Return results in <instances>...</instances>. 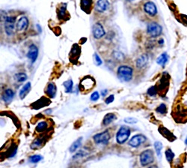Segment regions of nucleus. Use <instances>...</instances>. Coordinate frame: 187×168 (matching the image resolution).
Wrapping results in <instances>:
<instances>
[{"instance_id": "obj_1", "label": "nucleus", "mask_w": 187, "mask_h": 168, "mask_svg": "<svg viewBox=\"0 0 187 168\" xmlns=\"http://www.w3.org/2000/svg\"><path fill=\"white\" fill-rule=\"evenodd\" d=\"M118 77L123 82H128L133 78V70L128 65H121L118 69L117 71Z\"/></svg>"}, {"instance_id": "obj_2", "label": "nucleus", "mask_w": 187, "mask_h": 168, "mask_svg": "<svg viewBox=\"0 0 187 168\" xmlns=\"http://www.w3.org/2000/svg\"><path fill=\"white\" fill-rule=\"evenodd\" d=\"M154 161V153L151 149H147L140 155V163L143 167L148 166Z\"/></svg>"}, {"instance_id": "obj_3", "label": "nucleus", "mask_w": 187, "mask_h": 168, "mask_svg": "<svg viewBox=\"0 0 187 168\" xmlns=\"http://www.w3.org/2000/svg\"><path fill=\"white\" fill-rule=\"evenodd\" d=\"M130 135V130L127 126H121L117 132L116 141L118 144H123L128 140Z\"/></svg>"}, {"instance_id": "obj_4", "label": "nucleus", "mask_w": 187, "mask_h": 168, "mask_svg": "<svg viewBox=\"0 0 187 168\" xmlns=\"http://www.w3.org/2000/svg\"><path fill=\"white\" fill-rule=\"evenodd\" d=\"M95 85V80L90 76L85 77L79 84V90L82 92H88L93 89Z\"/></svg>"}, {"instance_id": "obj_5", "label": "nucleus", "mask_w": 187, "mask_h": 168, "mask_svg": "<svg viewBox=\"0 0 187 168\" xmlns=\"http://www.w3.org/2000/svg\"><path fill=\"white\" fill-rule=\"evenodd\" d=\"M147 32L151 37H158L163 32V28L157 23H148V26H147Z\"/></svg>"}, {"instance_id": "obj_6", "label": "nucleus", "mask_w": 187, "mask_h": 168, "mask_svg": "<svg viewBox=\"0 0 187 168\" xmlns=\"http://www.w3.org/2000/svg\"><path fill=\"white\" fill-rule=\"evenodd\" d=\"M15 23L16 17H7L5 20V31L8 36H11L14 34L15 29Z\"/></svg>"}, {"instance_id": "obj_7", "label": "nucleus", "mask_w": 187, "mask_h": 168, "mask_svg": "<svg viewBox=\"0 0 187 168\" xmlns=\"http://www.w3.org/2000/svg\"><path fill=\"white\" fill-rule=\"evenodd\" d=\"M110 137H110L109 132L108 131H105L101 133H99V134H95L93 137V139L96 144L106 145V144H108V141H109Z\"/></svg>"}, {"instance_id": "obj_8", "label": "nucleus", "mask_w": 187, "mask_h": 168, "mask_svg": "<svg viewBox=\"0 0 187 168\" xmlns=\"http://www.w3.org/2000/svg\"><path fill=\"white\" fill-rule=\"evenodd\" d=\"M146 140V137L143 134H137V135H135L134 137L130 139V140L129 141V145L134 148L138 147V146L144 144Z\"/></svg>"}, {"instance_id": "obj_9", "label": "nucleus", "mask_w": 187, "mask_h": 168, "mask_svg": "<svg viewBox=\"0 0 187 168\" xmlns=\"http://www.w3.org/2000/svg\"><path fill=\"white\" fill-rule=\"evenodd\" d=\"M92 32L94 37L96 38V39H100V38H103L105 35V34H106L103 26L100 23H97L94 25Z\"/></svg>"}, {"instance_id": "obj_10", "label": "nucleus", "mask_w": 187, "mask_h": 168, "mask_svg": "<svg viewBox=\"0 0 187 168\" xmlns=\"http://www.w3.org/2000/svg\"><path fill=\"white\" fill-rule=\"evenodd\" d=\"M144 10L147 14L151 17L155 16L157 14V8L153 2H147L146 3H145Z\"/></svg>"}, {"instance_id": "obj_11", "label": "nucleus", "mask_w": 187, "mask_h": 168, "mask_svg": "<svg viewBox=\"0 0 187 168\" xmlns=\"http://www.w3.org/2000/svg\"><path fill=\"white\" fill-rule=\"evenodd\" d=\"M109 7V2L108 0H97L95 5V10L97 12L103 13Z\"/></svg>"}, {"instance_id": "obj_12", "label": "nucleus", "mask_w": 187, "mask_h": 168, "mask_svg": "<svg viewBox=\"0 0 187 168\" xmlns=\"http://www.w3.org/2000/svg\"><path fill=\"white\" fill-rule=\"evenodd\" d=\"M38 56V48L35 44H31L29 47V51L27 53V57L31 60V63L36 61Z\"/></svg>"}, {"instance_id": "obj_13", "label": "nucleus", "mask_w": 187, "mask_h": 168, "mask_svg": "<svg viewBox=\"0 0 187 168\" xmlns=\"http://www.w3.org/2000/svg\"><path fill=\"white\" fill-rule=\"evenodd\" d=\"M80 54H81V49H80V47L77 44H73L72 50L71 51V54H70V59L71 62L77 61L79 59Z\"/></svg>"}, {"instance_id": "obj_14", "label": "nucleus", "mask_w": 187, "mask_h": 168, "mask_svg": "<svg viewBox=\"0 0 187 168\" xmlns=\"http://www.w3.org/2000/svg\"><path fill=\"white\" fill-rule=\"evenodd\" d=\"M29 26V20L27 17H21L16 23V30L18 32H23L26 30Z\"/></svg>"}, {"instance_id": "obj_15", "label": "nucleus", "mask_w": 187, "mask_h": 168, "mask_svg": "<svg viewBox=\"0 0 187 168\" xmlns=\"http://www.w3.org/2000/svg\"><path fill=\"white\" fill-rule=\"evenodd\" d=\"M148 59H149V57H148V54H144L140 56L136 60V67L139 69L145 68L146 65L148 64Z\"/></svg>"}, {"instance_id": "obj_16", "label": "nucleus", "mask_w": 187, "mask_h": 168, "mask_svg": "<svg viewBox=\"0 0 187 168\" xmlns=\"http://www.w3.org/2000/svg\"><path fill=\"white\" fill-rule=\"evenodd\" d=\"M14 92L12 89H8L5 90V92L2 94V100L6 103V104H9L11 102L13 99H14Z\"/></svg>"}, {"instance_id": "obj_17", "label": "nucleus", "mask_w": 187, "mask_h": 168, "mask_svg": "<svg viewBox=\"0 0 187 168\" xmlns=\"http://www.w3.org/2000/svg\"><path fill=\"white\" fill-rule=\"evenodd\" d=\"M56 92H57V87L54 83H50L48 84L47 88H46V93L50 99H53L56 96Z\"/></svg>"}, {"instance_id": "obj_18", "label": "nucleus", "mask_w": 187, "mask_h": 168, "mask_svg": "<svg viewBox=\"0 0 187 168\" xmlns=\"http://www.w3.org/2000/svg\"><path fill=\"white\" fill-rule=\"evenodd\" d=\"M93 0H81V8L86 13H90Z\"/></svg>"}, {"instance_id": "obj_19", "label": "nucleus", "mask_w": 187, "mask_h": 168, "mask_svg": "<svg viewBox=\"0 0 187 168\" xmlns=\"http://www.w3.org/2000/svg\"><path fill=\"white\" fill-rule=\"evenodd\" d=\"M30 89H31V83L29 82L26 85H24V86H23V88L20 89V98L21 99H25L26 96L28 95V93L30 92Z\"/></svg>"}, {"instance_id": "obj_20", "label": "nucleus", "mask_w": 187, "mask_h": 168, "mask_svg": "<svg viewBox=\"0 0 187 168\" xmlns=\"http://www.w3.org/2000/svg\"><path fill=\"white\" fill-rule=\"evenodd\" d=\"M116 118V116H115L114 114H107L104 116V118H103V124L104 125H108L110 123L112 122Z\"/></svg>"}, {"instance_id": "obj_21", "label": "nucleus", "mask_w": 187, "mask_h": 168, "mask_svg": "<svg viewBox=\"0 0 187 168\" xmlns=\"http://www.w3.org/2000/svg\"><path fill=\"white\" fill-rule=\"evenodd\" d=\"M168 60V56L167 55V54H166V53H164V54L160 55V56L157 58V59H156V63L160 65H162L163 67H164L165 65L166 64Z\"/></svg>"}, {"instance_id": "obj_22", "label": "nucleus", "mask_w": 187, "mask_h": 168, "mask_svg": "<svg viewBox=\"0 0 187 168\" xmlns=\"http://www.w3.org/2000/svg\"><path fill=\"white\" fill-rule=\"evenodd\" d=\"M66 8H67V4H62L61 7L59 8L58 11V16L59 19H64L66 17L67 12H66Z\"/></svg>"}, {"instance_id": "obj_23", "label": "nucleus", "mask_w": 187, "mask_h": 168, "mask_svg": "<svg viewBox=\"0 0 187 168\" xmlns=\"http://www.w3.org/2000/svg\"><path fill=\"white\" fill-rule=\"evenodd\" d=\"M82 137H79L78 138L77 140H76V141H75L74 143L71 145V147H70V152H76V150H77L78 148L80 146H81L82 144Z\"/></svg>"}, {"instance_id": "obj_24", "label": "nucleus", "mask_w": 187, "mask_h": 168, "mask_svg": "<svg viewBox=\"0 0 187 168\" xmlns=\"http://www.w3.org/2000/svg\"><path fill=\"white\" fill-rule=\"evenodd\" d=\"M27 78H28L27 75H26L25 73H23V72L17 73V74H16L14 75V79L19 83L24 82V81H26V80H27Z\"/></svg>"}, {"instance_id": "obj_25", "label": "nucleus", "mask_w": 187, "mask_h": 168, "mask_svg": "<svg viewBox=\"0 0 187 168\" xmlns=\"http://www.w3.org/2000/svg\"><path fill=\"white\" fill-rule=\"evenodd\" d=\"M63 86L65 87V92H71L73 90V83L72 80H68L65 81L63 83Z\"/></svg>"}, {"instance_id": "obj_26", "label": "nucleus", "mask_w": 187, "mask_h": 168, "mask_svg": "<svg viewBox=\"0 0 187 168\" xmlns=\"http://www.w3.org/2000/svg\"><path fill=\"white\" fill-rule=\"evenodd\" d=\"M43 144V140L41 138H37L36 140H35L34 142L31 144V149H39Z\"/></svg>"}, {"instance_id": "obj_27", "label": "nucleus", "mask_w": 187, "mask_h": 168, "mask_svg": "<svg viewBox=\"0 0 187 168\" xmlns=\"http://www.w3.org/2000/svg\"><path fill=\"white\" fill-rule=\"evenodd\" d=\"M47 126H48V125L46 122H41L38 123V125L36 126L35 131L38 133L42 132V131L46 130V129L47 128Z\"/></svg>"}, {"instance_id": "obj_28", "label": "nucleus", "mask_w": 187, "mask_h": 168, "mask_svg": "<svg viewBox=\"0 0 187 168\" xmlns=\"http://www.w3.org/2000/svg\"><path fill=\"white\" fill-rule=\"evenodd\" d=\"M112 56L114 59H116L117 61L121 62L124 59V55H123V53L120 52V51H115V52H113Z\"/></svg>"}, {"instance_id": "obj_29", "label": "nucleus", "mask_w": 187, "mask_h": 168, "mask_svg": "<svg viewBox=\"0 0 187 168\" xmlns=\"http://www.w3.org/2000/svg\"><path fill=\"white\" fill-rule=\"evenodd\" d=\"M154 148H155V149H156V154H157V155L160 157V156H161L162 149H163V144H162V143L159 142V141L155 142Z\"/></svg>"}, {"instance_id": "obj_30", "label": "nucleus", "mask_w": 187, "mask_h": 168, "mask_svg": "<svg viewBox=\"0 0 187 168\" xmlns=\"http://www.w3.org/2000/svg\"><path fill=\"white\" fill-rule=\"evenodd\" d=\"M166 157L168 162H171V161H172L174 157V152L171 151V149H168L166 151Z\"/></svg>"}, {"instance_id": "obj_31", "label": "nucleus", "mask_w": 187, "mask_h": 168, "mask_svg": "<svg viewBox=\"0 0 187 168\" xmlns=\"http://www.w3.org/2000/svg\"><path fill=\"white\" fill-rule=\"evenodd\" d=\"M43 159L42 156L39 155H31L29 158V161L31 163H38L41 161Z\"/></svg>"}, {"instance_id": "obj_32", "label": "nucleus", "mask_w": 187, "mask_h": 168, "mask_svg": "<svg viewBox=\"0 0 187 168\" xmlns=\"http://www.w3.org/2000/svg\"><path fill=\"white\" fill-rule=\"evenodd\" d=\"M156 112L159 113V114H166L167 109H166V104H160V105L157 107V109H156Z\"/></svg>"}, {"instance_id": "obj_33", "label": "nucleus", "mask_w": 187, "mask_h": 168, "mask_svg": "<svg viewBox=\"0 0 187 168\" xmlns=\"http://www.w3.org/2000/svg\"><path fill=\"white\" fill-rule=\"evenodd\" d=\"M157 91L158 90H157V89H156V86H151V88L148 89L147 93H148V95H150V96H155L156 94H157Z\"/></svg>"}, {"instance_id": "obj_34", "label": "nucleus", "mask_w": 187, "mask_h": 168, "mask_svg": "<svg viewBox=\"0 0 187 168\" xmlns=\"http://www.w3.org/2000/svg\"><path fill=\"white\" fill-rule=\"evenodd\" d=\"M86 155H87V152H85V151L82 149V150H80L79 152H77L74 156H73V159H79V158L84 157V156Z\"/></svg>"}, {"instance_id": "obj_35", "label": "nucleus", "mask_w": 187, "mask_h": 168, "mask_svg": "<svg viewBox=\"0 0 187 168\" xmlns=\"http://www.w3.org/2000/svg\"><path fill=\"white\" fill-rule=\"evenodd\" d=\"M124 122L127 124H135L137 122V119L133 117H127L124 119Z\"/></svg>"}, {"instance_id": "obj_36", "label": "nucleus", "mask_w": 187, "mask_h": 168, "mask_svg": "<svg viewBox=\"0 0 187 168\" xmlns=\"http://www.w3.org/2000/svg\"><path fill=\"white\" fill-rule=\"evenodd\" d=\"M94 62H95V63H96L97 65H98V66L101 65L102 60L101 58H100V56H98L97 54H95L94 55Z\"/></svg>"}, {"instance_id": "obj_37", "label": "nucleus", "mask_w": 187, "mask_h": 168, "mask_svg": "<svg viewBox=\"0 0 187 168\" xmlns=\"http://www.w3.org/2000/svg\"><path fill=\"white\" fill-rule=\"evenodd\" d=\"M100 99V95L97 92H94L92 93L91 96V100L93 101H97L98 99Z\"/></svg>"}, {"instance_id": "obj_38", "label": "nucleus", "mask_w": 187, "mask_h": 168, "mask_svg": "<svg viewBox=\"0 0 187 168\" xmlns=\"http://www.w3.org/2000/svg\"><path fill=\"white\" fill-rule=\"evenodd\" d=\"M114 99H115V97H114V95H112L108 96L107 99H106V104H110V103L113 102Z\"/></svg>"}, {"instance_id": "obj_39", "label": "nucleus", "mask_w": 187, "mask_h": 168, "mask_svg": "<svg viewBox=\"0 0 187 168\" xmlns=\"http://www.w3.org/2000/svg\"><path fill=\"white\" fill-rule=\"evenodd\" d=\"M107 92H108L107 90H106V89H105V90L102 91L101 94H102V95H103V96H106V94H107Z\"/></svg>"}, {"instance_id": "obj_40", "label": "nucleus", "mask_w": 187, "mask_h": 168, "mask_svg": "<svg viewBox=\"0 0 187 168\" xmlns=\"http://www.w3.org/2000/svg\"><path fill=\"white\" fill-rule=\"evenodd\" d=\"M159 42V44H163V42H164V41H163V39H160V41H158Z\"/></svg>"}, {"instance_id": "obj_41", "label": "nucleus", "mask_w": 187, "mask_h": 168, "mask_svg": "<svg viewBox=\"0 0 187 168\" xmlns=\"http://www.w3.org/2000/svg\"><path fill=\"white\" fill-rule=\"evenodd\" d=\"M148 168H158V167L156 165H152V166H150Z\"/></svg>"}, {"instance_id": "obj_42", "label": "nucleus", "mask_w": 187, "mask_h": 168, "mask_svg": "<svg viewBox=\"0 0 187 168\" xmlns=\"http://www.w3.org/2000/svg\"><path fill=\"white\" fill-rule=\"evenodd\" d=\"M185 144H186V145H187V137H186V140H185Z\"/></svg>"}]
</instances>
